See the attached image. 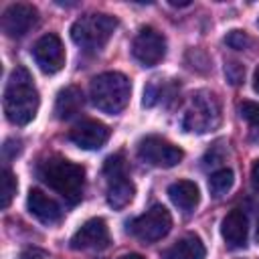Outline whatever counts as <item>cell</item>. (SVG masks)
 Returning a JSON list of instances; mask_svg holds the SVG:
<instances>
[{
	"mask_svg": "<svg viewBox=\"0 0 259 259\" xmlns=\"http://www.w3.org/2000/svg\"><path fill=\"white\" fill-rule=\"evenodd\" d=\"M38 91L32 83L30 73L24 67H16L4 89V113L10 123L26 125L36 117L38 111Z\"/></svg>",
	"mask_w": 259,
	"mask_h": 259,
	"instance_id": "1",
	"label": "cell"
},
{
	"mask_svg": "<svg viewBox=\"0 0 259 259\" xmlns=\"http://www.w3.org/2000/svg\"><path fill=\"white\" fill-rule=\"evenodd\" d=\"M38 178L59 192L69 204H77L83 198V188H85V168L69 162L61 156H51L42 160L36 168Z\"/></svg>",
	"mask_w": 259,
	"mask_h": 259,
	"instance_id": "2",
	"label": "cell"
},
{
	"mask_svg": "<svg viewBox=\"0 0 259 259\" xmlns=\"http://www.w3.org/2000/svg\"><path fill=\"white\" fill-rule=\"evenodd\" d=\"M130 93H132L130 79L117 71L101 73V75L93 77V81L89 85V97H91L93 105L111 115L119 113L127 105Z\"/></svg>",
	"mask_w": 259,
	"mask_h": 259,
	"instance_id": "3",
	"label": "cell"
},
{
	"mask_svg": "<svg viewBox=\"0 0 259 259\" xmlns=\"http://www.w3.org/2000/svg\"><path fill=\"white\" fill-rule=\"evenodd\" d=\"M117 28V18L109 14L89 12L77 18L71 26V38L75 45L87 49V51H99L107 45L111 34Z\"/></svg>",
	"mask_w": 259,
	"mask_h": 259,
	"instance_id": "4",
	"label": "cell"
},
{
	"mask_svg": "<svg viewBox=\"0 0 259 259\" xmlns=\"http://www.w3.org/2000/svg\"><path fill=\"white\" fill-rule=\"evenodd\" d=\"M221 121V107L212 93L198 91L188 99L182 115V127L194 134H206L214 130Z\"/></svg>",
	"mask_w": 259,
	"mask_h": 259,
	"instance_id": "5",
	"label": "cell"
},
{
	"mask_svg": "<svg viewBox=\"0 0 259 259\" xmlns=\"http://www.w3.org/2000/svg\"><path fill=\"white\" fill-rule=\"evenodd\" d=\"M170 227H172V217L168 208L162 204H154L152 208H148L144 214H140L130 223V233L144 243H154L162 239L170 231Z\"/></svg>",
	"mask_w": 259,
	"mask_h": 259,
	"instance_id": "6",
	"label": "cell"
},
{
	"mask_svg": "<svg viewBox=\"0 0 259 259\" xmlns=\"http://www.w3.org/2000/svg\"><path fill=\"white\" fill-rule=\"evenodd\" d=\"M138 156H140L144 162L152 164V166H158V168H172V166H176V164L182 160L184 152H182L178 146H174L172 142H168V140H164V138H160V136H148V138H144V140L140 142V146H138Z\"/></svg>",
	"mask_w": 259,
	"mask_h": 259,
	"instance_id": "7",
	"label": "cell"
},
{
	"mask_svg": "<svg viewBox=\"0 0 259 259\" xmlns=\"http://www.w3.org/2000/svg\"><path fill=\"white\" fill-rule=\"evenodd\" d=\"M132 55L144 67H154L166 55V38L156 28L144 26L132 42Z\"/></svg>",
	"mask_w": 259,
	"mask_h": 259,
	"instance_id": "8",
	"label": "cell"
},
{
	"mask_svg": "<svg viewBox=\"0 0 259 259\" xmlns=\"http://www.w3.org/2000/svg\"><path fill=\"white\" fill-rule=\"evenodd\" d=\"M32 57L42 73L47 75L59 73L65 65V49H63L61 38L53 32L42 34L32 47Z\"/></svg>",
	"mask_w": 259,
	"mask_h": 259,
	"instance_id": "9",
	"label": "cell"
},
{
	"mask_svg": "<svg viewBox=\"0 0 259 259\" xmlns=\"http://www.w3.org/2000/svg\"><path fill=\"white\" fill-rule=\"evenodd\" d=\"M38 20V10L30 4H10L2 14V30L6 36H24Z\"/></svg>",
	"mask_w": 259,
	"mask_h": 259,
	"instance_id": "10",
	"label": "cell"
},
{
	"mask_svg": "<svg viewBox=\"0 0 259 259\" xmlns=\"http://www.w3.org/2000/svg\"><path fill=\"white\" fill-rule=\"evenodd\" d=\"M69 140L83 150H99L109 140V127L97 119H85L69 132Z\"/></svg>",
	"mask_w": 259,
	"mask_h": 259,
	"instance_id": "11",
	"label": "cell"
},
{
	"mask_svg": "<svg viewBox=\"0 0 259 259\" xmlns=\"http://www.w3.org/2000/svg\"><path fill=\"white\" fill-rule=\"evenodd\" d=\"M109 243V229L103 219H89L71 237L73 249H101Z\"/></svg>",
	"mask_w": 259,
	"mask_h": 259,
	"instance_id": "12",
	"label": "cell"
},
{
	"mask_svg": "<svg viewBox=\"0 0 259 259\" xmlns=\"http://www.w3.org/2000/svg\"><path fill=\"white\" fill-rule=\"evenodd\" d=\"M26 206H28V212H30L34 219H38L40 223H45V225L59 223L61 217H63V210H61V206L57 204V200H53L49 194H45V192L38 190V188H32V190L28 192Z\"/></svg>",
	"mask_w": 259,
	"mask_h": 259,
	"instance_id": "13",
	"label": "cell"
},
{
	"mask_svg": "<svg viewBox=\"0 0 259 259\" xmlns=\"http://www.w3.org/2000/svg\"><path fill=\"white\" fill-rule=\"evenodd\" d=\"M247 231H249V221L241 208H233L231 212H227V217L221 223V235L231 249L245 247Z\"/></svg>",
	"mask_w": 259,
	"mask_h": 259,
	"instance_id": "14",
	"label": "cell"
},
{
	"mask_svg": "<svg viewBox=\"0 0 259 259\" xmlns=\"http://www.w3.org/2000/svg\"><path fill=\"white\" fill-rule=\"evenodd\" d=\"M168 196L170 200L184 212H190L198 200H200V192H198V186L190 180H178V182H172L168 186Z\"/></svg>",
	"mask_w": 259,
	"mask_h": 259,
	"instance_id": "15",
	"label": "cell"
},
{
	"mask_svg": "<svg viewBox=\"0 0 259 259\" xmlns=\"http://www.w3.org/2000/svg\"><path fill=\"white\" fill-rule=\"evenodd\" d=\"M83 107V93L79 87H65L59 91L55 99V115L57 119H71Z\"/></svg>",
	"mask_w": 259,
	"mask_h": 259,
	"instance_id": "16",
	"label": "cell"
},
{
	"mask_svg": "<svg viewBox=\"0 0 259 259\" xmlns=\"http://www.w3.org/2000/svg\"><path fill=\"white\" fill-rule=\"evenodd\" d=\"M204 255L206 249L196 235H186L164 251V259H204Z\"/></svg>",
	"mask_w": 259,
	"mask_h": 259,
	"instance_id": "17",
	"label": "cell"
},
{
	"mask_svg": "<svg viewBox=\"0 0 259 259\" xmlns=\"http://www.w3.org/2000/svg\"><path fill=\"white\" fill-rule=\"evenodd\" d=\"M134 192H136V188L127 180V176L119 178V180H111L109 188H107V202L113 208H123V206H127L132 202Z\"/></svg>",
	"mask_w": 259,
	"mask_h": 259,
	"instance_id": "18",
	"label": "cell"
},
{
	"mask_svg": "<svg viewBox=\"0 0 259 259\" xmlns=\"http://www.w3.org/2000/svg\"><path fill=\"white\" fill-rule=\"evenodd\" d=\"M231 186H233V172L229 168H221L212 172L208 178V190L212 192V196H223L227 190H231Z\"/></svg>",
	"mask_w": 259,
	"mask_h": 259,
	"instance_id": "19",
	"label": "cell"
},
{
	"mask_svg": "<svg viewBox=\"0 0 259 259\" xmlns=\"http://www.w3.org/2000/svg\"><path fill=\"white\" fill-rule=\"evenodd\" d=\"M103 174H105L107 182H111V180H119V178H125V160H123V156H121V154L109 156V158L105 160Z\"/></svg>",
	"mask_w": 259,
	"mask_h": 259,
	"instance_id": "20",
	"label": "cell"
},
{
	"mask_svg": "<svg viewBox=\"0 0 259 259\" xmlns=\"http://www.w3.org/2000/svg\"><path fill=\"white\" fill-rule=\"evenodd\" d=\"M14 194H16V178L8 168H4L2 170V200H0V206L8 208Z\"/></svg>",
	"mask_w": 259,
	"mask_h": 259,
	"instance_id": "21",
	"label": "cell"
},
{
	"mask_svg": "<svg viewBox=\"0 0 259 259\" xmlns=\"http://www.w3.org/2000/svg\"><path fill=\"white\" fill-rule=\"evenodd\" d=\"M225 42H227L231 49H235V51H245V49H249V47L253 45L251 36H249L245 30H231V32L227 34Z\"/></svg>",
	"mask_w": 259,
	"mask_h": 259,
	"instance_id": "22",
	"label": "cell"
},
{
	"mask_svg": "<svg viewBox=\"0 0 259 259\" xmlns=\"http://www.w3.org/2000/svg\"><path fill=\"white\" fill-rule=\"evenodd\" d=\"M241 117L247 119L251 125H259V103L257 101H243L239 105Z\"/></svg>",
	"mask_w": 259,
	"mask_h": 259,
	"instance_id": "23",
	"label": "cell"
},
{
	"mask_svg": "<svg viewBox=\"0 0 259 259\" xmlns=\"http://www.w3.org/2000/svg\"><path fill=\"white\" fill-rule=\"evenodd\" d=\"M225 73H227L229 81H231L233 85H237V83H241V81H243L245 69H243L239 63H231V65H227V67H225Z\"/></svg>",
	"mask_w": 259,
	"mask_h": 259,
	"instance_id": "24",
	"label": "cell"
},
{
	"mask_svg": "<svg viewBox=\"0 0 259 259\" xmlns=\"http://www.w3.org/2000/svg\"><path fill=\"white\" fill-rule=\"evenodd\" d=\"M20 259H47V253L36 247H28L20 253Z\"/></svg>",
	"mask_w": 259,
	"mask_h": 259,
	"instance_id": "25",
	"label": "cell"
},
{
	"mask_svg": "<svg viewBox=\"0 0 259 259\" xmlns=\"http://www.w3.org/2000/svg\"><path fill=\"white\" fill-rule=\"evenodd\" d=\"M251 182H253V188L259 192V160L251 168Z\"/></svg>",
	"mask_w": 259,
	"mask_h": 259,
	"instance_id": "26",
	"label": "cell"
},
{
	"mask_svg": "<svg viewBox=\"0 0 259 259\" xmlns=\"http://www.w3.org/2000/svg\"><path fill=\"white\" fill-rule=\"evenodd\" d=\"M253 89L259 93V65H257V69H255V73H253Z\"/></svg>",
	"mask_w": 259,
	"mask_h": 259,
	"instance_id": "27",
	"label": "cell"
},
{
	"mask_svg": "<svg viewBox=\"0 0 259 259\" xmlns=\"http://www.w3.org/2000/svg\"><path fill=\"white\" fill-rule=\"evenodd\" d=\"M119 259H146V257H142L140 253H127V255H121Z\"/></svg>",
	"mask_w": 259,
	"mask_h": 259,
	"instance_id": "28",
	"label": "cell"
},
{
	"mask_svg": "<svg viewBox=\"0 0 259 259\" xmlns=\"http://www.w3.org/2000/svg\"><path fill=\"white\" fill-rule=\"evenodd\" d=\"M257 243H259V221H257Z\"/></svg>",
	"mask_w": 259,
	"mask_h": 259,
	"instance_id": "29",
	"label": "cell"
}]
</instances>
